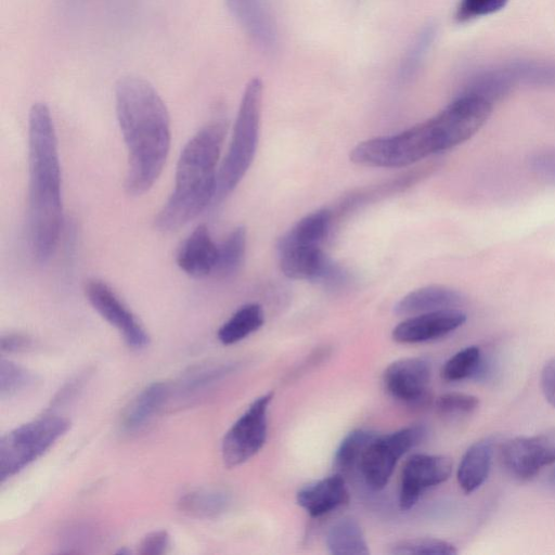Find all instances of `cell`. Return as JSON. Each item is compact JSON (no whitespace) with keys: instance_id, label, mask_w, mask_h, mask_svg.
<instances>
[{"instance_id":"37","label":"cell","mask_w":555,"mask_h":555,"mask_svg":"<svg viewBox=\"0 0 555 555\" xmlns=\"http://www.w3.org/2000/svg\"><path fill=\"white\" fill-rule=\"evenodd\" d=\"M1 350L15 353L26 352L34 347L31 337L22 333H8L1 336Z\"/></svg>"},{"instance_id":"20","label":"cell","mask_w":555,"mask_h":555,"mask_svg":"<svg viewBox=\"0 0 555 555\" xmlns=\"http://www.w3.org/2000/svg\"><path fill=\"white\" fill-rule=\"evenodd\" d=\"M169 393L165 383H153L145 387L129 404L121 418V428L126 433L142 429L160 409Z\"/></svg>"},{"instance_id":"18","label":"cell","mask_w":555,"mask_h":555,"mask_svg":"<svg viewBox=\"0 0 555 555\" xmlns=\"http://www.w3.org/2000/svg\"><path fill=\"white\" fill-rule=\"evenodd\" d=\"M463 302L462 295L449 287L430 285L415 289L402 297L393 307L397 315H416L421 313L457 309Z\"/></svg>"},{"instance_id":"22","label":"cell","mask_w":555,"mask_h":555,"mask_svg":"<svg viewBox=\"0 0 555 555\" xmlns=\"http://www.w3.org/2000/svg\"><path fill=\"white\" fill-rule=\"evenodd\" d=\"M326 547L336 555H366L367 543L359 522L345 517L337 520L326 534Z\"/></svg>"},{"instance_id":"15","label":"cell","mask_w":555,"mask_h":555,"mask_svg":"<svg viewBox=\"0 0 555 555\" xmlns=\"http://www.w3.org/2000/svg\"><path fill=\"white\" fill-rule=\"evenodd\" d=\"M227 8L253 42L272 53L278 46V29L267 0H225Z\"/></svg>"},{"instance_id":"8","label":"cell","mask_w":555,"mask_h":555,"mask_svg":"<svg viewBox=\"0 0 555 555\" xmlns=\"http://www.w3.org/2000/svg\"><path fill=\"white\" fill-rule=\"evenodd\" d=\"M273 392L255 399L223 437L221 453L224 465L233 468L251 459L267 439V413Z\"/></svg>"},{"instance_id":"10","label":"cell","mask_w":555,"mask_h":555,"mask_svg":"<svg viewBox=\"0 0 555 555\" xmlns=\"http://www.w3.org/2000/svg\"><path fill=\"white\" fill-rule=\"evenodd\" d=\"M85 294L95 311L121 333L131 348L142 349L149 345L146 331L108 284L98 279L88 280Z\"/></svg>"},{"instance_id":"16","label":"cell","mask_w":555,"mask_h":555,"mask_svg":"<svg viewBox=\"0 0 555 555\" xmlns=\"http://www.w3.org/2000/svg\"><path fill=\"white\" fill-rule=\"evenodd\" d=\"M296 501L310 516L321 517L347 504L349 492L343 475L336 473L300 488Z\"/></svg>"},{"instance_id":"3","label":"cell","mask_w":555,"mask_h":555,"mask_svg":"<svg viewBox=\"0 0 555 555\" xmlns=\"http://www.w3.org/2000/svg\"><path fill=\"white\" fill-rule=\"evenodd\" d=\"M29 249L39 262L53 255L62 229L61 166L57 138L49 107L35 103L28 115Z\"/></svg>"},{"instance_id":"34","label":"cell","mask_w":555,"mask_h":555,"mask_svg":"<svg viewBox=\"0 0 555 555\" xmlns=\"http://www.w3.org/2000/svg\"><path fill=\"white\" fill-rule=\"evenodd\" d=\"M508 0H460L455 9L454 20L468 23L476 18L491 15L502 10Z\"/></svg>"},{"instance_id":"17","label":"cell","mask_w":555,"mask_h":555,"mask_svg":"<svg viewBox=\"0 0 555 555\" xmlns=\"http://www.w3.org/2000/svg\"><path fill=\"white\" fill-rule=\"evenodd\" d=\"M218 256V245L212 241L205 224H198L183 241L177 264L188 275L205 278L214 272Z\"/></svg>"},{"instance_id":"32","label":"cell","mask_w":555,"mask_h":555,"mask_svg":"<svg viewBox=\"0 0 555 555\" xmlns=\"http://www.w3.org/2000/svg\"><path fill=\"white\" fill-rule=\"evenodd\" d=\"M388 552L396 555H455L457 550L453 544L444 540L434 538H415L393 543Z\"/></svg>"},{"instance_id":"5","label":"cell","mask_w":555,"mask_h":555,"mask_svg":"<svg viewBox=\"0 0 555 555\" xmlns=\"http://www.w3.org/2000/svg\"><path fill=\"white\" fill-rule=\"evenodd\" d=\"M263 85L250 79L242 94L228 152L217 173L216 201H222L250 167L259 139Z\"/></svg>"},{"instance_id":"7","label":"cell","mask_w":555,"mask_h":555,"mask_svg":"<svg viewBox=\"0 0 555 555\" xmlns=\"http://www.w3.org/2000/svg\"><path fill=\"white\" fill-rule=\"evenodd\" d=\"M426 429L421 425L401 428L395 433L379 436L369 444L359 464V469L366 485L383 489L389 481L399 459L421 443Z\"/></svg>"},{"instance_id":"13","label":"cell","mask_w":555,"mask_h":555,"mask_svg":"<svg viewBox=\"0 0 555 555\" xmlns=\"http://www.w3.org/2000/svg\"><path fill=\"white\" fill-rule=\"evenodd\" d=\"M431 365L423 358H403L390 363L383 374L386 391L410 405L425 403L429 397Z\"/></svg>"},{"instance_id":"9","label":"cell","mask_w":555,"mask_h":555,"mask_svg":"<svg viewBox=\"0 0 555 555\" xmlns=\"http://www.w3.org/2000/svg\"><path fill=\"white\" fill-rule=\"evenodd\" d=\"M505 470L518 480L533 478L555 462V428L529 437L507 440L501 450Z\"/></svg>"},{"instance_id":"14","label":"cell","mask_w":555,"mask_h":555,"mask_svg":"<svg viewBox=\"0 0 555 555\" xmlns=\"http://www.w3.org/2000/svg\"><path fill=\"white\" fill-rule=\"evenodd\" d=\"M466 321L459 309H446L412 315L392 330V338L401 344L437 339L455 331Z\"/></svg>"},{"instance_id":"30","label":"cell","mask_w":555,"mask_h":555,"mask_svg":"<svg viewBox=\"0 0 555 555\" xmlns=\"http://www.w3.org/2000/svg\"><path fill=\"white\" fill-rule=\"evenodd\" d=\"M36 375L27 369L5 359L0 362V397L14 398L34 387Z\"/></svg>"},{"instance_id":"36","label":"cell","mask_w":555,"mask_h":555,"mask_svg":"<svg viewBox=\"0 0 555 555\" xmlns=\"http://www.w3.org/2000/svg\"><path fill=\"white\" fill-rule=\"evenodd\" d=\"M169 544L170 537L167 531H153L142 539L138 553L141 555H160L167 552Z\"/></svg>"},{"instance_id":"19","label":"cell","mask_w":555,"mask_h":555,"mask_svg":"<svg viewBox=\"0 0 555 555\" xmlns=\"http://www.w3.org/2000/svg\"><path fill=\"white\" fill-rule=\"evenodd\" d=\"M494 453L493 438H482L464 453L456 473L457 482L465 493L477 490L487 479Z\"/></svg>"},{"instance_id":"27","label":"cell","mask_w":555,"mask_h":555,"mask_svg":"<svg viewBox=\"0 0 555 555\" xmlns=\"http://www.w3.org/2000/svg\"><path fill=\"white\" fill-rule=\"evenodd\" d=\"M246 251V229L236 227L218 245L217 262L212 274L218 278H228L241 267Z\"/></svg>"},{"instance_id":"23","label":"cell","mask_w":555,"mask_h":555,"mask_svg":"<svg viewBox=\"0 0 555 555\" xmlns=\"http://www.w3.org/2000/svg\"><path fill=\"white\" fill-rule=\"evenodd\" d=\"M332 214L328 209H319L300 219L288 232L279 238V245L320 246L326 237Z\"/></svg>"},{"instance_id":"29","label":"cell","mask_w":555,"mask_h":555,"mask_svg":"<svg viewBox=\"0 0 555 555\" xmlns=\"http://www.w3.org/2000/svg\"><path fill=\"white\" fill-rule=\"evenodd\" d=\"M481 370V351L469 346L453 354L443 365L441 376L447 382H457L477 376Z\"/></svg>"},{"instance_id":"25","label":"cell","mask_w":555,"mask_h":555,"mask_svg":"<svg viewBox=\"0 0 555 555\" xmlns=\"http://www.w3.org/2000/svg\"><path fill=\"white\" fill-rule=\"evenodd\" d=\"M229 505L228 495L212 489H197L182 495L179 509L195 518H214L222 514Z\"/></svg>"},{"instance_id":"12","label":"cell","mask_w":555,"mask_h":555,"mask_svg":"<svg viewBox=\"0 0 555 555\" xmlns=\"http://www.w3.org/2000/svg\"><path fill=\"white\" fill-rule=\"evenodd\" d=\"M452 473L450 457L437 454H414L405 462L400 480L399 506L409 511L422 493L446 481Z\"/></svg>"},{"instance_id":"31","label":"cell","mask_w":555,"mask_h":555,"mask_svg":"<svg viewBox=\"0 0 555 555\" xmlns=\"http://www.w3.org/2000/svg\"><path fill=\"white\" fill-rule=\"evenodd\" d=\"M435 36L436 27L433 24H427L420 30L401 61L398 73L400 80H410L417 73Z\"/></svg>"},{"instance_id":"26","label":"cell","mask_w":555,"mask_h":555,"mask_svg":"<svg viewBox=\"0 0 555 555\" xmlns=\"http://www.w3.org/2000/svg\"><path fill=\"white\" fill-rule=\"evenodd\" d=\"M517 85L555 87V61L517 60L503 64Z\"/></svg>"},{"instance_id":"11","label":"cell","mask_w":555,"mask_h":555,"mask_svg":"<svg viewBox=\"0 0 555 555\" xmlns=\"http://www.w3.org/2000/svg\"><path fill=\"white\" fill-rule=\"evenodd\" d=\"M276 247L281 270L289 279L319 281L328 285L341 284L346 279L344 270L320 246L278 244Z\"/></svg>"},{"instance_id":"38","label":"cell","mask_w":555,"mask_h":555,"mask_svg":"<svg viewBox=\"0 0 555 555\" xmlns=\"http://www.w3.org/2000/svg\"><path fill=\"white\" fill-rule=\"evenodd\" d=\"M541 388L545 399L555 408V358L547 361L542 369Z\"/></svg>"},{"instance_id":"39","label":"cell","mask_w":555,"mask_h":555,"mask_svg":"<svg viewBox=\"0 0 555 555\" xmlns=\"http://www.w3.org/2000/svg\"><path fill=\"white\" fill-rule=\"evenodd\" d=\"M550 481L553 486H555V468L551 473Z\"/></svg>"},{"instance_id":"35","label":"cell","mask_w":555,"mask_h":555,"mask_svg":"<svg viewBox=\"0 0 555 555\" xmlns=\"http://www.w3.org/2000/svg\"><path fill=\"white\" fill-rule=\"evenodd\" d=\"M530 166L541 179L555 184V150L534 154Z\"/></svg>"},{"instance_id":"4","label":"cell","mask_w":555,"mask_h":555,"mask_svg":"<svg viewBox=\"0 0 555 555\" xmlns=\"http://www.w3.org/2000/svg\"><path fill=\"white\" fill-rule=\"evenodd\" d=\"M225 132L224 120H214L184 145L177 164L175 189L155 218L159 231H177L195 219L215 198L216 168Z\"/></svg>"},{"instance_id":"2","label":"cell","mask_w":555,"mask_h":555,"mask_svg":"<svg viewBox=\"0 0 555 555\" xmlns=\"http://www.w3.org/2000/svg\"><path fill=\"white\" fill-rule=\"evenodd\" d=\"M492 104L481 98L460 93L434 117L397 134L357 144L350 160L366 167L398 168L449 150L473 137L488 120Z\"/></svg>"},{"instance_id":"21","label":"cell","mask_w":555,"mask_h":555,"mask_svg":"<svg viewBox=\"0 0 555 555\" xmlns=\"http://www.w3.org/2000/svg\"><path fill=\"white\" fill-rule=\"evenodd\" d=\"M516 87L505 66L486 68L474 75L461 93L481 98L493 104Z\"/></svg>"},{"instance_id":"33","label":"cell","mask_w":555,"mask_h":555,"mask_svg":"<svg viewBox=\"0 0 555 555\" xmlns=\"http://www.w3.org/2000/svg\"><path fill=\"white\" fill-rule=\"evenodd\" d=\"M477 397L463 392H447L436 399L435 406L439 415L456 418L472 414L477 410Z\"/></svg>"},{"instance_id":"28","label":"cell","mask_w":555,"mask_h":555,"mask_svg":"<svg viewBox=\"0 0 555 555\" xmlns=\"http://www.w3.org/2000/svg\"><path fill=\"white\" fill-rule=\"evenodd\" d=\"M376 437V433L364 429H356L349 433L335 452L334 466L339 473H348L356 467L359 468L364 451Z\"/></svg>"},{"instance_id":"24","label":"cell","mask_w":555,"mask_h":555,"mask_svg":"<svg viewBox=\"0 0 555 555\" xmlns=\"http://www.w3.org/2000/svg\"><path fill=\"white\" fill-rule=\"evenodd\" d=\"M264 322L263 310L258 304H247L237 309L218 331V339L223 345L235 344L257 330Z\"/></svg>"},{"instance_id":"6","label":"cell","mask_w":555,"mask_h":555,"mask_svg":"<svg viewBox=\"0 0 555 555\" xmlns=\"http://www.w3.org/2000/svg\"><path fill=\"white\" fill-rule=\"evenodd\" d=\"M70 427L57 415H47L23 424L0 440V479L4 482L40 457Z\"/></svg>"},{"instance_id":"1","label":"cell","mask_w":555,"mask_h":555,"mask_svg":"<svg viewBox=\"0 0 555 555\" xmlns=\"http://www.w3.org/2000/svg\"><path fill=\"white\" fill-rule=\"evenodd\" d=\"M115 106L128 151L125 189L129 195H142L153 186L168 157L169 114L153 85L139 76L117 81Z\"/></svg>"}]
</instances>
